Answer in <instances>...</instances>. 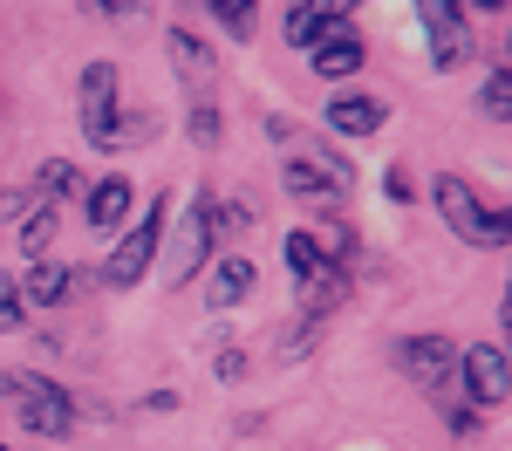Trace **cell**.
I'll list each match as a JSON object with an SVG mask.
<instances>
[{"mask_svg": "<svg viewBox=\"0 0 512 451\" xmlns=\"http://www.w3.org/2000/svg\"><path fill=\"white\" fill-rule=\"evenodd\" d=\"M76 287H82V274H76V267L35 260V267H28V281H21V301H28V308H62V301H69Z\"/></svg>", "mask_w": 512, "mask_h": 451, "instance_id": "7c38bea8", "label": "cell"}, {"mask_svg": "<svg viewBox=\"0 0 512 451\" xmlns=\"http://www.w3.org/2000/svg\"><path fill=\"white\" fill-rule=\"evenodd\" d=\"M308 62H315V76H328V82L355 76V69H362V35H355L349 21H335V28H321V35L308 41Z\"/></svg>", "mask_w": 512, "mask_h": 451, "instance_id": "30bf717a", "label": "cell"}, {"mask_svg": "<svg viewBox=\"0 0 512 451\" xmlns=\"http://www.w3.org/2000/svg\"><path fill=\"white\" fill-rule=\"evenodd\" d=\"M383 192H390V199H396V205L410 199V171H403V164H396V171H390V185H383Z\"/></svg>", "mask_w": 512, "mask_h": 451, "instance_id": "7402d4cb", "label": "cell"}, {"mask_svg": "<svg viewBox=\"0 0 512 451\" xmlns=\"http://www.w3.org/2000/svg\"><path fill=\"white\" fill-rule=\"evenodd\" d=\"M0 451H7V445H0Z\"/></svg>", "mask_w": 512, "mask_h": 451, "instance_id": "d4e9b609", "label": "cell"}, {"mask_svg": "<svg viewBox=\"0 0 512 451\" xmlns=\"http://www.w3.org/2000/svg\"><path fill=\"white\" fill-rule=\"evenodd\" d=\"M123 219H130V178H96V192H89V226H96V233H117Z\"/></svg>", "mask_w": 512, "mask_h": 451, "instance_id": "4fadbf2b", "label": "cell"}, {"mask_svg": "<svg viewBox=\"0 0 512 451\" xmlns=\"http://www.w3.org/2000/svg\"><path fill=\"white\" fill-rule=\"evenodd\" d=\"M164 246H171V253H164V274L185 287L198 267H205V253H212V199H205V192L185 205L178 226H164Z\"/></svg>", "mask_w": 512, "mask_h": 451, "instance_id": "8992f818", "label": "cell"}, {"mask_svg": "<svg viewBox=\"0 0 512 451\" xmlns=\"http://www.w3.org/2000/svg\"><path fill=\"white\" fill-rule=\"evenodd\" d=\"M431 199H437V212H444V226L458 233V240H472V246H506L512 240V212H499V205H485L458 178V171H444L431 185Z\"/></svg>", "mask_w": 512, "mask_h": 451, "instance_id": "3957f363", "label": "cell"}, {"mask_svg": "<svg viewBox=\"0 0 512 451\" xmlns=\"http://www.w3.org/2000/svg\"><path fill=\"white\" fill-rule=\"evenodd\" d=\"M253 281H260V274H253V260H246V253H226V260H219V274H212V308L246 301V294H253Z\"/></svg>", "mask_w": 512, "mask_h": 451, "instance_id": "9a60e30c", "label": "cell"}, {"mask_svg": "<svg viewBox=\"0 0 512 451\" xmlns=\"http://www.w3.org/2000/svg\"><path fill=\"white\" fill-rule=\"evenodd\" d=\"M192 137H198V144H219V110H212V103H198V110H192Z\"/></svg>", "mask_w": 512, "mask_h": 451, "instance_id": "44dd1931", "label": "cell"}, {"mask_svg": "<svg viewBox=\"0 0 512 451\" xmlns=\"http://www.w3.org/2000/svg\"><path fill=\"white\" fill-rule=\"evenodd\" d=\"M321 7H328V14H342V21H349L355 7H362V0H321Z\"/></svg>", "mask_w": 512, "mask_h": 451, "instance_id": "603a6c76", "label": "cell"}, {"mask_svg": "<svg viewBox=\"0 0 512 451\" xmlns=\"http://www.w3.org/2000/svg\"><path fill=\"white\" fill-rule=\"evenodd\" d=\"M82 137L96 151L123 144V117H117V62H89L82 69Z\"/></svg>", "mask_w": 512, "mask_h": 451, "instance_id": "5b68a950", "label": "cell"}, {"mask_svg": "<svg viewBox=\"0 0 512 451\" xmlns=\"http://www.w3.org/2000/svg\"><path fill=\"white\" fill-rule=\"evenodd\" d=\"M390 356L417 390H444V383L458 376V342H444V335H403Z\"/></svg>", "mask_w": 512, "mask_h": 451, "instance_id": "ba28073f", "label": "cell"}, {"mask_svg": "<svg viewBox=\"0 0 512 451\" xmlns=\"http://www.w3.org/2000/svg\"><path fill=\"white\" fill-rule=\"evenodd\" d=\"M424 35H431V69H465L472 62V28H465V0H417Z\"/></svg>", "mask_w": 512, "mask_h": 451, "instance_id": "52a82bcc", "label": "cell"}, {"mask_svg": "<svg viewBox=\"0 0 512 451\" xmlns=\"http://www.w3.org/2000/svg\"><path fill=\"white\" fill-rule=\"evenodd\" d=\"M21 322H28V301H21V281H14V274H0V335H14Z\"/></svg>", "mask_w": 512, "mask_h": 451, "instance_id": "ac0fdd59", "label": "cell"}, {"mask_svg": "<svg viewBox=\"0 0 512 451\" xmlns=\"http://www.w3.org/2000/svg\"><path fill=\"white\" fill-rule=\"evenodd\" d=\"M164 226H171V205L151 199V212H144V219H137L117 246H110L103 281H110V287H137V281H144V267H151V253H158V240H164Z\"/></svg>", "mask_w": 512, "mask_h": 451, "instance_id": "277c9868", "label": "cell"}, {"mask_svg": "<svg viewBox=\"0 0 512 451\" xmlns=\"http://www.w3.org/2000/svg\"><path fill=\"white\" fill-rule=\"evenodd\" d=\"M328 130H335V137H376V130H383V123H390V110H383V103H376V96H335V103H328Z\"/></svg>", "mask_w": 512, "mask_h": 451, "instance_id": "8fae6325", "label": "cell"}, {"mask_svg": "<svg viewBox=\"0 0 512 451\" xmlns=\"http://www.w3.org/2000/svg\"><path fill=\"white\" fill-rule=\"evenodd\" d=\"M458 376H465V397H472L478 410H492V404L512 397V369H506V349H499V342H472V349L458 356Z\"/></svg>", "mask_w": 512, "mask_h": 451, "instance_id": "9c48e42d", "label": "cell"}, {"mask_svg": "<svg viewBox=\"0 0 512 451\" xmlns=\"http://www.w3.org/2000/svg\"><path fill=\"white\" fill-rule=\"evenodd\" d=\"M478 14H506V0H472Z\"/></svg>", "mask_w": 512, "mask_h": 451, "instance_id": "cb8c5ba5", "label": "cell"}, {"mask_svg": "<svg viewBox=\"0 0 512 451\" xmlns=\"http://www.w3.org/2000/svg\"><path fill=\"white\" fill-rule=\"evenodd\" d=\"M171 62H178V76L192 82V89H212V48L185 28H171Z\"/></svg>", "mask_w": 512, "mask_h": 451, "instance_id": "2e32d148", "label": "cell"}, {"mask_svg": "<svg viewBox=\"0 0 512 451\" xmlns=\"http://www.w3.org/2000/svg\"><path fill=\"white\" fill-rule=\"evenodd\" d=\"M328 267H342V260H328V253H321V240H315V233H287V274H294V287L321 281Z\"/></svg>", "mask_w": 512, "mask_h": 451, "instance_id": "5bb4252c", "label": "cell"}, {"mask_svg": "<svg viewBox=\"0 0 512 451\" xmlns=\"http://www.w3.org/2000/svg\"><path fill=\"white\" fill-rule=\"evenodd\" d=\"M485 117H499V123L512 117V69H492L485 76Z\"/></svg>", "mask_w": 512, "mask_h": 451, "instance_id": "d6986e66", "label": "cell"}, {"mask_svg": "<svg viewBox=\"0 0 512 451\" xmlns=\"http://www.w3.org/2000/svg\"><path fill=\"white\" fill-rule=\"evenodd\" d=\"M267 130H274V144L287 151V164H280V178H287V192L308 205H349V185L355 171L335 151H321V144H301L294 130H287V117H267Z\"/></svg>", "mask_w": 512, "mask_h": 451, "instance_id": "6da1fadb", "label": "cell"}, {"mask_svg": "<svg viewBox=\"0 0 512 451\" xmlns=\"http://www.w3.org/2000/svg\"><path fill=\"white\" fill-rule=\"evenodd\" d=\"M103 7V21H117V28H137V21H151V0H96Z\"/></svg>", "mask_w": 512, "mask_h": 451, "instance_id": "ffe728a7", "label": "cell"}, {"mask_svg": "<svg viewBox=\"0 0 512 451\" xmlns=\"http://www.w3.org/2000/svg\"><path fill=\"white\" fill-rule=\"evenodd\" d=\"M205 7H212V14H219V28L239 35V41L260 28V0H205Z\"/></svg>", "mask_w": 512, "mask_h": 451, "instance_id": "e0dca14e", "label": "cell"}, {"mask_svg": "<svg viewBox=\"0 0 512 451\" xmlns=\"http://www.w3.org/2000/svg\"><path fill=\"white\" fill-rule=\"evenodd\" d=\"M0 397H7V417L35 438H69L76 431V397L62 383H48L41 369H7L0 376Z\"/></svg>", "mask_w": 512, "mask_h": 451, "instance_id": "7a4b0ae2", "label": "cell"}]
</instances>
